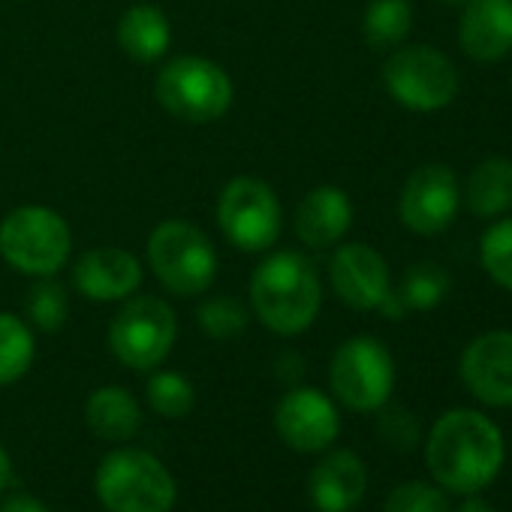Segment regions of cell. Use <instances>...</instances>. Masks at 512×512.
<instances>
[{
    "label": "cell",
    "instance_id": "obj_1",
    "mask_svg": "<svg viewBox=\"0 0 512 512\" xmlns=\"http://www.w3.org/2000/svg\"><path fill=\"white\" fill-rule=\"evenodd\" d=\"M425 461L443 488L476 494L491 485L503 467V434L476 410H449L428 434Z\"/></svg>",
    "mask_w": 512,
    "mask_h": 512
},
{
    "label": "cell",
    "instance_id": "obj_2",
    "mask_svg": "<svg viewBox=\"0 0 512 512\" xmlns=\"http://www.w3.org/2000/svg\"><path fill=\"white\" fill-rule=\"evenodd\" d=\"M320 278L302 253L281 250L256 266L250 278L253 314L275 335L305 332L320 311Z\"/></svg>",
    "mask_w": 512,
    "mask_h": 512
},
{
    "label": "cell",
    "instance_id": "obj_3",
    "mask_svg": "<svg viewBox=\"0 0 512 512\" xmlns=\"http://www.w3.org/2000/svg\"><path fill=\"white\" fill-rule=\"evenodd\" d=\"M97 500L109 512H172L178 485L169 467L145 449L109 452L94 476Z\"/></svg>",
    "mask_w": 512,
    "mask_h": 512
},
{
    "label": "cell",
    "instance_id": "obj_4",
    "mask_svg": "<svg viewBox=\"0 0 512 512\" xmlns=\"http://www.w3.org/2000/svg\"><path fill=\"white\" fill-rule=\"evenodd\" d=\"M70 247V226L52 208L25 205L10 211L0 223V253L22 275L52 278L67 266Z\"/></svg>",
    "mask_w": 512,
    "mask_h": 512
},
{
    "label": "cell",
    "instance_id": "obj_5",
    "mask_svg": "<svg viewBox=\"0 0 512 512\" xmlns=\"http://www.w3.org/2000/svg\"><path fill=\"white\" fill-rule=\"evenodd\" d=\"M148 263L175 296H199L214 284L217 253L202 229L187 220H163L148 241Z\"/></svg>",
    "mask_w": 512,
    "mask_h": 512
},
{
    "label": "cell",
    "instance_id": "obj_6",
    "mask_svg": "<svg viewBox=\"0 0 512 512\" xmlns=\"http://www.w3.org/2000/svg\"><path fill=\"white\" fill-rule=\"evenodd\" d=\"M160 106L184 124H208L232 103V82L214 61L184 55L169 61L157 76Z\"/></svg>",
    "mask_w": 512,
    "mask_h": 512
},
{
    "label": "cell",
    "instance_id": "obj_7",
    "mask_svg": "<svg viewBox=\"0 0 512 512\" xmlns=\"http://www.w3.org/2000/svg\"><path fill=\"white\" fill-rule=\"evenodd\" d=\"M178 335L175 311L154 296L130 299L109 326V347L115 359L133 371H151L157 368Z\"/></svg>",
    "mask_w": 512,
    "mask_h": 512
},
{
    "label": "cell",
    "instance_id": "obj_8",
    "mask_svg": "<svg viewBox=\"0 0 512 512\" xmlns=\"http://www.w3.org/2000/svg\"><path fill=\"white\" fill-rule=\"evenodd\" d=\"M329 383L344 407L371 413L386 407L395 389V362L377 338H350L332 356Z\"/></svg>",
    "mask_w": 512,
    "mask_h": 512
},
{
    "label": "cell",
    "instance_id": "obj_9",
    "mask_svg": "<svg viewBox=\"0 0 512 512\" xmlns=\"http://www.w3.org/2000/svg\"><path fill=\"white\" fill-rule=\"evenodd\" d=\"M217 223L229 244L247 253L272 247L281 235V202L260 178H232L217 199Z\"/></svg>",
    "mask_w": 512,
    "mask_h": 512
},
{
    "label": "cell",
    "instance_id": "obj_10",
    "mask_svg": "<svg viewBox=\"0 0 512 512\" xmlns=\"http://www.w3.org/2000/svg\"><path fill=\"white\" fill-rule=\"evenodd\" d=\"M389 94L413 112H437L458 94V76L449 58L428 46H410L395 52L383 67Z\"/></svg>",
    "mask_w": 512,
    "mask_h": 512
},
{
    "label": "cell",
    "instance_id": "obj_11",
    "mask_svg": "<svg viewBox=\"0 0 512 512\" xmlns=\"http://www.w3.org/2000/svg\"><path fill=\"white\" fill-rule=\"evenodd\" d=\"M275 428L290 449L311 455L326 452L338 440L341 416L329 395H323L320 389L299 386L281 398L275 410Z\"/></svg>",
    "mask_w": 512,
    "mask_h": 512
},
{
    "label": "cell",
    "instance_id": "obj_12",
    "mask_svg": "<svg viewBox=\"0 0 512 512\" xmlns=\"http://www.w3.org/2000/svg\"><path fill=\"white\" fill-rule=\"evenodd\" d=\"M461 193L452 169L446 166H422L416 169L401 193L398 211L407 229L419 235H434L443 232L458 211Z\"/></svg>",
    "mask_w": 512,
    "mask_h": 512
},
{
    "label": "cell",
    "instance_id": "obj_13",
    "mask_svg": "<svg viewBox=\"0 0 512 512\" xmlns=\"http://www.w3.org/2000/svg\"><path fill=\"white\" fill-rule=\"evenodd\" d=\"M461 380L488 407H512V332H488L467 344Z\"/></svg>",
    "mask_w": 512,
    "mask_h": 512
},
{
    "label": "cell",
    "instance_id": "obj_14",
    "mask_svg": "<svg viewBox=\"0 0 512 512\" xmlns=\"http://www.w3.org/2000/svg\"><path fill=\"white\" fill-rule=\"evenodd\" d=\"M332 287L338 299L356 311H374L383 305L389 290L386 260L368 244H344L332 256Z\"/></svg>",
    "mask_w": 512,
    "mask_h": 512
},
{
    "label": "cell",
    "instance_id": "obj_15",
    "mask_svg": "<svg viewBox=\"0 0 512 512\" xmlns=\"http://www.w3.org/2000/svg\"><path fill=\"white\" fill-rule=\"evenodd\" d=\"M73 284L91 302H121L139 290L142 266L121 247H94L76 260Z\"/></svg>",
    "mask_w": 512,
    "mask_h": 512
},
{
    "label": "cell",
    "instance_id": "obj_16",
    "mask_svg": "<svg viewBox=\"0 0 512 512\" xmlns=\"http://www.w3.org/2000/svg\"><path fill=\"white\" fill-rule=\"evenodd\" d=\"M368 488V470L350 449H335L317 461L308 479L311 503L320 512H350Z\"/></svg>",
    "mask_w": 512,
    "mask_h": 512
},
{
    "label": "cell",
    "instance_id": "obj_17",
    "mask_svg": "<svg viewBox=\"0 0 512 512\" xmlns=\"http://www.w3.org/2000/svg\"><path fill=\"white\" fill-rule=\"evenodd\" d=\"M461 49L482 64L512 52V0H470L461 25Z\"/></svg>",
    "mask_w": 512,
    "mask_h": 512
},
{
    "label": "cell",
    "instance_id": "obj_18",
    "mask_svg": "<svg viewBox=\"0 0 512 512\" xmlns=\"http://www.w3.org/2000/svg\"><path fill=\"white\" fill-rule=\"evenodd\" d=\"M353 220V205L338 187H317L305 193L296 208V232L308 247H329L344 238Z\"/></svg>",
    "mask_w": 512,
    "mask_h": 512
},
{
    "label": "cell",
    "instance_id": "obj_19",
    "mask_svg": "<svg viewBox=\"0 0 512 512\" xmlns=\"http://www.w3.org/2000/svg\"><path fill=\"white\" fill-rule=\"evenodd\" d=\"M118 46L124 49L127 58L139 64L160 61L172 46V25L166 13L151 4L130 7L118 22Z\"/></svg>",
    "mask_w": 512,
    "mask_h": 512
},
{
    "label": "cell",
    "instance_id": "obj_20",
    "mask_svg": "<svg viewBox=\"0 0 512 512\" xmlns=\"http://www.w3.org/2000/svg\"><path fill=\"white\" fill-rule=\"evenodd\" d=\"M85 422L94 437L109 440V443H124L139 431L142 407L127 389L103 386V389L91 392V398L85 404Z\"/></svg>",
    "mask_w": 512,
    "mask_h": 512
},
{
    "label": "cell",
    "instance_id": "obj_21",
    "mask_svg": "<svg viewBox=\"0 0 512 512\" xmlns=\"http://www.w3.org/2000/svg\"><path fill=\"white\" fill-rule=\"evenodd\" d=\"M464 202L479 217H494L512 208V160H482L467 178Z\"/></svg>",
    "mask_w": 512,
    "mask_h": 512
},
{
    "label": "cell",
    "instance_id": "obj_22",
    "mask_svg": "<svg viewBox=\"0 0 512 512\" xmlns=\"http://www.w3.org/2000/svg\"><path fill=\"white\" fill-rule=\"evenodd\" d=\"M34 332L16 314H0V386L22 380L34 365Z\"/></svg>",
    "mask_w": 512,
    "mask_h": 512
},
{
    "label": "cell",
    "instance_id": "obj_23",
    "mask_svg": "<svg viewBox=\"0 0 512 512\" xmlns=\"http://www.w3.org/2000/svg\"><path fill=\"white\" fill-rule=\"evenodd\" d=\"M410 25H413L410 0H371L365 10L362 31L374 49H392L410 34Z\"/></svg>",
    "mask_w": 512,
    "mask_h": 512
},
{
    "label": "cell",
    "instance_id": "obj_24",
    "mask_svg": "<svg viewBox=\"0 0 512 512\" xmlns=\"http://www.w3.org/2000/svg\"><path fill=\"white\" fill-rule=\"evenodd\" d=\"M145 395H148L151 410L160 413L163 419H184L196 404V392L190 380L178 371H157L148 380Z\"/></svg>",
    "mask_w": 512,
    "mask_h": 512
},
{
    "label": "cell",
    "instance_id": "obj_25",
    "mask_svg": "<svg viewBox=\"0 0 512 512\" xmlns=\"http://www.w3.org/2000/svg\"><path fill=\"white\" fill-rule=\"evenodd\" d=\"M446 293H449V275L437 263H416L407 269L398 299L404 308L428 311V308L440 305Z\"/></svg>",
    "mask_w": 512,
    "mask_h": 512
},
{
    "label": "cell",
    "instance_id": "obj_26",
    "mask_svg": "<svg viewBox=\"0 0 512 512\" xmlns=\"http://www.w3.org/2000/svg\"><path fill=\"white\" fill-rule=\"evenodd\" d=\"M67 311H70L67 290L52 278L40 281L25 299V314L40 332H58L67 323Z\"/></svg>",
    "mask_w": 512,
    "mask_h": 512
},
{
    "label": "cell",
    "instance_id": "obj_27",
    "mask_svg": "<svg viewBox=\"0 0 512 512\" xmlns=\"http://www.w3.org/2000/svg\"><path fill=\"white\" fill-rule=\"evenodd\" d=\"M196 320L202 326V332L214 341H232L247 329V311L238 299L232 296H217L208 299L205 305H199Z\"/></svg>",
    "mask_w": 512,
    "mask_h": 512
},
{
    "label": "cell",
    "instance_id": "obj_28",
    "mask_svg": "<svg viewBox=\"0 0 512 512\" xmlns=\"http://www.w3.org/2000/svg\"><path fill=\"white\" fill-rule=\"evenodd\" d=\"M482 266L488 278L512 293V220L494 223L482 238Z\"/></svg>",
    "mask_w": 512,
    "mask_h": 512
},
{
    "label": "cell",
    "instance_id": "obj_29",
    "mask_svg": "<svg viewBox=\"0 0 512 512\" xmlns=\"http://www.w3.org/2000/svg\"><path fill=\"white\" fill-rule=\"evenodd\" d=\"M386 512H449V500L428 482H404L389 491Z\"/></svg>",
    "mask_w": 512,
    "mask_h": 512
},
{
    "label": "cell",
    "instance_id": "obj_30",
    "mask_svg": "<svg viewBox=\"0 0 512 512\" xmlns=\"http://www.w3.org/2000/svg\"><path fill=\"white\" fill-rule=\"evenodd\" d=\"M383 410V407H380ZM380 437L392 446V449H398V452H407V449H413L416 446V440H419V425H416V419L407 413V410H383V416H380Z\"/></svg>",
    "mask_w": 512,
    "mask_h": 512
},
{
    "label": "cell",
    "instance_id": "obj_31",
    "mask_svg": "<svg viewBox=\"0 0 512 512\" xmlns=\"http://www.w3.org/2000/svg\"><path fill=\"white\" fill-rule=\"evenodd\" d=\"M0 512H49V506L40 497L19 491V494L4 497V503H0Z\"/></svg>",
    "mask_w": 512,
    "mask_h": 512
},
{
    "label": "cell",
    "instance_id": "obj_32",
    "mask_svg": "<svg viewBox=\"0 0 512 512\" xmlns=\"http://www.w3.org/2000/svg\"><path fill=\"white\" fill-rule=\"evenodd\" d=\"M10 473H13V461L7 455V449L0 446V491H4L10 485Z\"/></svg>",
    "mask_w": 512,
    "mask_h": 512
},
{
    "label": "cell",
    "instance_id": "obj_33",
    "mask_svg": "<svg viewBox=\"0 0 512 512\" xmlns=\"http://www.w3.org/2000/svg\"><path fill=\"white\" fill-rule=\"evenodd\" d=\"M458 512H494L485 500H479V497H470V500H464L461 503V509Z\"/></svg>",
    "mask_w": 512,
    "mask_h": 512
}]
</instances>
